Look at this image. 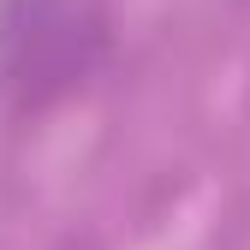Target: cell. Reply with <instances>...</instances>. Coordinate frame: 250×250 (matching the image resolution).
<instances>
[{"instance_id":"cell-1","label":"cell","mask_w":250,"mask_h":250,"mask_svg":"<svg viewBox=\"0 0 250 250\" xmlns=\"http://www.w3.org/2000/svg\"><path fill=\"white\" fill-rule=\"evenodd\" d=\"M113 60L107 0H0V107L36 119L83 96Z\"/></svg>"}]
</instances>
